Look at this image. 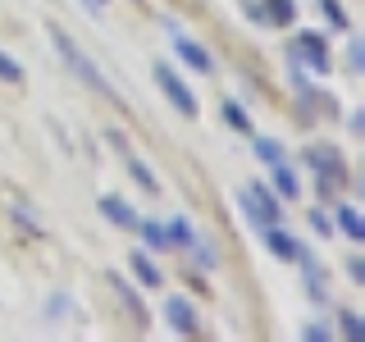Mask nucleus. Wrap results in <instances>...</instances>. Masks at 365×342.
<instances>
[{
	"label": "nucleus",
	"instance_id": "nucleus-1",
	"mask_svg": "<svg viewBox=\"0 0 365 342\" xmlns=\"http://www.w3.org/2000/svg\"><path fill=\"white\" fill-rule=\"evenodd\" d=\"M51 41H55V51H60V55H64V64H68V68H73V73H78V78H83V83H87L91 91H101V96H110V83H106V78H101V68H96V64H91V60H87V55H83V51H78V46H73V41H68V37H64V32H60V28H51Z\"/></svg>",
	"mask_w": 365,
	"mask_h": 342
},
{
	"label": "nucleus",
	"instance_id": "nucleus-2",
	"mask_svg": "<svg viewBox=\"0 0 365 342\" xmlns=\"http://www.w3.org/2000/svg\"><path fill=\"white\" fill-rule=\"evenodd\" d=\"M306 160L319 169V192H334V187H342V178H347V169H342V155L338 151H329V146H311L306 151Z\"/></svg>",
	"mask_w": 365,
	"mask_h": 342
},
{
	"label": "nucleus",
	"instance_id": "nucleus-3",
	"mask_svg": "<svg viewBox=\"0 0 365 342\" xmlns=\"http://www.w3.org/2000/svg\"><path fill=\"white\" fill-rule=\"evenodd\" d=\"M242 210L251 214V224H279V201H274L265 182H251L242 192Z\"/></svg>",
	"mask_w": 365,
	"mask_h": 342
},
{
	"label": "nucleus",
	"instance_id": "nucleus-4",
	"mask_svg": "<svg viewBox=\"0 0 365 342\" xmlns=\"http://www.w3.org/2000/svg\"><path fill=\"white\" fill-rule=\"evenodd\" d=\"M155 83H160V91H165L169 100H174V110H182L187 119L197 114V96H192V91L182 87V78H178V73H174L169 64H155Z\"/></svg>",
	"mask_w": 365,
	"mask_h": 342
},
{
	"label": "nucleus",
	"instance_id": "nucleus-5",
	"mask_svg": "<svg viewBox=\"0 0 365 342\" xmlns=\"http://www.w3.org/2000/svg\"><path fill=\"white\" fill-rule=\"evenodd\" d=\"M292 60H306L311 73H329V46H324V37H319V32H302L297 46H292Z\"/></svg>",
	"mask_w": 365,
	"mask_h": 342
},
{
	"label": "nucleus",
	"instance_id": "nucleus-6",
	"mask_svg": "<svg viewBox=\"0 0 365 342\" xmlns=\"http://www.w3.org/2000/svg\"><path fill=\"white\" fill-rule=\"evenodd\" d=\"M265 247H269L279 260H302V256H306V251H302V242H297L292 233H283L279 224H265Z\"/></svg>",
	"mask_w": 365,
	"mask_h": 342
},
{
	"label": "nucleus",
	"instance_id": "nucleus-7",
	"mask_svg": "<svg viewBox=\"0 0 365 342\" xmlns=\"http://www.w3.org/2000/svg\"><path fill=\"white\" fill-rule=\"evenodd\" d=\"M174 55H178V60L192 68V73H210V55H205V51H201V46L192 41V37H182V32L174 37Z\"/></svg>",
	"mask_w": 365,
	"mask_h": 342
},
{
	"label": "nucleus",
	"instance_id": "nucleus-8",
	"mask_svg": "<svg viewBox=\"0 0 365 342\" xmlns=\"http://www.w3.org/2000/svg\"><path fill=\"white\" fill-rule=\"evenodd\" d=\"M101 214H106L110 224H119V228H137L133 205H128V201H119V197H101Z\"/></svg>",
	"mask_w": 365,
	"mask_h": 342
},
{
	"label": "nucleus",
	"instance_id": "nucleus-9",
	"mask_svg": "<svg viewBox=\"0 0 365 342\" xmlns=\"http://www.w3.org/2000/svg\"><path fill=\"white\" fill-rule=\"evenodd\" d=\"M165 311H169V324H174L178 333H197V311H192V306L182 301V296H174V301H169Z\"/></svg>",
	"mask_w": 365,
	"mask_h": 342
},
{
	"label": "nucleus",
	"instance_id": "nucleus-10",
	"mask_svg": "<svg viewBox=\"0 0 365 342\" xmlns=\"http://www.w3.org/2000/svg\"><path fill=\"white\" fill-rule=\"evenodd\" d=\"M274 187H279V197H302V182H297V169L292 165H283V160H279V165H274Z\"/></svg>",
	"mask_w": 365,
	"mask_h": 342
},
{
	"label": "nucleus",
	"instance_id": "nucleus-11",
	"mask_svg": "<svg viewBox=\"0 0 365 342\" xmlns=\"http://www.w3.org/2000/svg\"><path fill=\"white\" fill-rule=\"evenodd\" d=\"M260 14H265L269 23H292V19H297V0H269Z\"/></svg>",
	"mask_w": 365,
	"mask_h": 342
},
{
	"label": "nucleus",
	"instance_id": "nucleus-12",
	"mask_svg": "<svg viewBox=\"0 0 365 342\" xmlns=\"http://www.w3.org/2000/svg\"><path fill=\"white\" fill-rule=\"evenodd\" d=\"M133 274L146 283V288H160V269L146 260V251H137V256H133Z\"/></svg>",
	"mask_w": 365,
	"mask_h": 342
},
{
	"label": "nucleus",
	"instance_id": "nucleus-13",
	"mask_svg": "<svg viewBox=\"0 0 365 342\" xmlns=\"http://www.w3.org/2000/svg\"><path fill=\"white\" fill-rule=\"evenodd\" d=\"M338 224H342V233H347V237H356V242L365 237V224H361V214L351 210V205H342V210H338Z\"/></svg>",
	"mask_w": 365,
	"mask_h": 342
},
{
	"label": "nucleus",
	"instance_id": "nucleus-14",
	"mask_svg": "<svg viewBox=\"0 0 365 342\" xmlns=\"http://www.w3.org/2000/svg\"><path fill=\"white\" fill-rule=\"evenodd\" d=\"M256 155L265 160V165H279V160H283V146L274 142V137H256Z\"/></svg>",
	"mask_w": 365,
	"mask_h": 342
},
{
	"label": "nucleus",
	"instance_id": "nucleus-15",
	"mask_svg": "<svg viewBox=\"0 0 365 342\" xmlns=\"http://www.w3.org/2000/svg\"><path fill=\"white\" fill-rule=\"evenodd\" d=\"M169 237H174V242H182V247L197 242V233H192V224L182 219V214H178V219H169Z\"/></svg>",
	"mask_w": 365,
	"mask_h": 342
},
{
	"label": "nucleus",
	"instance_id": "nucleus-16",
	"mask_svg": "<svg viewBox=\"0 0 365 342\" xmlns=\"http://www.w3.org/2000/svg\"><path fill=\"white\" fill-rule=\"evenodd\" d=\"M0 78H5V83H23V68H19V60H9L5 51H0Z\"/></svg>",
	"mask_w": 365,
	"mask_h": 342
},
{
	"label": "nucleus",
	"instance_id": "nucleus-17",
	"mask_svg": "<svg viewBox=\"0 0 365 342\" xmlns=\"http://www.w3.org/2000/svg\"><path fill=\"white\" fill-rule=\"evenodd\" d=\"M137 228H142V237H146L151 247H165V242H169V233H165L160 224H142V219H137Z\"/></svg>",
	"mask_w": 365,
	"mask_h": 342
},
{
	"label": "nucleus",
	"instance_id": "nucleus-18",
	"mask_svg": "<svg viewBox=\"0 0 365 342\" xmlns=\"http://www.w3.org/2000/svg\"><path fill=\"white\" fill-rule=\"evenodd\" d=\"M319 9H324V19L334 23V28H347V14L338 9V0H319Z\"/></svg>",
	"mask_w": 365,
	"mask_h": 342
},
{
	"label": "nucleus",
	"instance_id": "nucleus-19",
	"mask_svg": "<svg viewBox=\"0 0 365 342\" xmlns=\"http://www.w3.org/2000/svg\"><path fill=\"white\" fill-rule=\"evenodd\" d=\"M133 178L142 182L146 192H155V187H160V182H155V174H151V169H146V165H137V160H133Z\"/></svg>",
	"mask_w": 365,
	"mask_h": 342
},
{
	"label": "nucleus",
	"instance_id": "nucleus-20",
	"mask_svg": "<svg viewBox=\"0 0 365 342\" xmlns=\"http://www.w3.org/2000/svg\"><path fill=\"white\" fill-rule=\"evenodd\" d=\"M192 247H197V265L201 269H215V251L205 247V242H192Z\"/></svg>",
	"mask_w": 365,
	"mask_h": 342
},
{
	"label": "nucleus",
	"instance_id": "nucleus-21",
	"mask_svg": "<svg viewBox=\"0 0 365 342\" xmlns=\"http://www.w3.org/2000/svg\"><path fill=\"white\" fill-rule=\"evenodd\" d=\"M224 114H228V123H233V128L247 133V114H242V105H224Z\"/></svg>",
	"mask_w": 365,
	"mask_h": 342
},
{
	"label": "nucleus",
	"instance_id": "nucleus-22",
	"mask_svg": "<svg viewBox=\"0 0 365 342\" xmlns=\"http://www.w3.org/2000/svg\"><path fill=\"white\" fill-rule=\"evenodd\" d=\"M342 328H347V338H365V328H361L356 315H342Z\"/></svg>",
	"mask_w": 365,
	"mask_h": 342
},
{
	"label": "nucleus",
	"instance_id": "nucleus-23",
	"mask_svg": "<svg viewBox=\"0 0 365 342\" xmlns=\"http://www.w3.org/2000/svg\"><path fill=\"white\" fill-rule=\"evenodd\" d=\"M306 338H311V342H324L329 328H324V324H306Z\"/></svg>",
	"mask_w": 365,
	"mask_h": 342
},
{
	"label": "nucleus",
	"instance_id": "nucleus-24",
	"mask_svg": "<svg viewBox=\"0 0 365 342\" xmlns=\"http://www.w3.org/2000/svg\"><path fill=\"white\" fill-rule=\"evenodd\" d=\"M311 224H315V233H329V228H334V224H329V214H311Z\"/></svg>",
	"mask_w": 365,
	"mask_h": 342
},
{
	"label": "nucleus",
	"instance_id": "nucleus-25",
	"mask_svg": "<svg viewBox=\"0 0 365 342\" xmlns=\"http://www.w3.org/2000/svg\"><path fill=\"white\" fill-rule=\"evenodd\" d=\"M83 5L91 9V14H101V5H106V0H83Z\"/></svg>",
	"mask_w": 365,
	"mask_h": 342
}]
</instances>
